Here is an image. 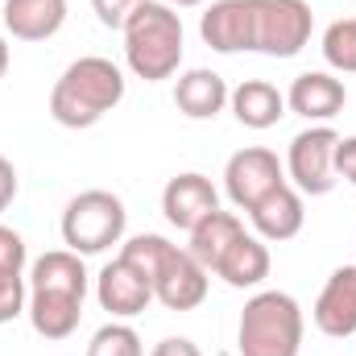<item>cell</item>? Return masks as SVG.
Returning a JSON list of instances; mask_svg holds the SVG:
<instances>
[{
  "label": "cell",
  "mask_w": 356,
  "mask_h": 356,
  "mask_svg": "<svg viewBox=\"0 0 356 356\" xmlns=\"http://www.w3.org/2000/svg\"><path fill=\"white\" fill-rule=\"evenodd\" d=\"M120 99H124V71L104 54H83L58 75L50 91V116L63 129H91Z\"/></svg>",
  "instance_id": "obj_1"
},
{
  "label": "cell",
  "mask_w": 356,
  "mask_h": 356,
  "mask_svg": "<svg viewBox=\"0 0 356 356\" xmlns=\"http://www.w3.org/2000/svg\"><path fill=\"white\" fill-rule=\"evenodd\" d=\"M120 257L133 261L149 277L154 298L166 311H195V307H203V298H207V269L199 266L186 249L170 245L166 236L141 232V236L120 245Z\"/></svg>",
  "instance_id": "obj_2"
},
{
  "label": "cell",
  "mask_w": 356,
  "mask_h": 356,
  "mask_svg": "<svg viewBox=\"0 0 356 356\" xmlns=\"http://www.w3.org/2000/svg\"><path fill=\"white\" fill-rule=\"evenodd\" d=\"M124 33V63L137 79L162 83L175 79L182 67V17L178 8L162 0H141L129 21L120 25Z\"/></svg>",
  "instance_id": "obj_3"
},
{
  "label": "cell",
  "mask_w": 356,
  "mask_h": 356,
  "mask_svg": "<svg viewBox=\"0 0 356 356\" xmlns=\"http://www.w3.org/2000/svg\"><path fill=\"white\" fill-rule=\"evenodd\" d=\"M302 307L286 290H261L245 302L236 348L241 356H298L302 353Z\"/></svg>",
  "instance_id": "obj_4"
},
{
  "label": "cell",
  "mask_w": 356,
  "mask_h": 356,
  "mask_svg": "<svg viewBox=\"0 0 356 356\" xmlns=\"http://www.w3.org/2000/svg\"><path fill=\"white\" fill-rule=\"evenodd\" d=\"M124 224H129V211H124L120 195L91 186V191H79L63 211V245L79 257H95V253L120 245Z\"/></svg>",
  "instance_id": "obj_5"
},
{
  "label": "cell",
  "mask_w": 356,
  "mask_h": 356,
  "mask_svg": "<svg viewBox=\"0 0 356 356\" xmlns=\"http://www.w3.org/2000/svg\"><path fill=\"white\" fill-rule=\"evenodd\" d=\"M315 29L307 0H253V50L269 58H294Z\"/></svg>",
  "instance_id": "obj_6"
},
{
  "label": "cell",
  "mask_w": 356,
  "mask_h": 356,
  "mask_svg": "<svg viewBox=\"0 0 356 356\" xmlns=\"http://www.w3.org/2000/svg\"><path fill=\"white\" fill-rule=\"evenodd\" d=\"M336 141L340 133L332 124H311L290 141L286 175L298 195H327L336 186Z\"/></svg>",
  "instance_id": "obj_7"
},
{
  "label": "cell",
  "mask_w": 356,
  "mask_h": 356,
  "mask_svg": "<svg viewBox=\"0 0 356 356\" xmlns=\"http://www.w3.org/2000/svg\"><path fill=\"white\" fill-rule=\"evenodd\" d=\"M282 182H286V166L266 145H249V149L232 154L228 166H224V191H228L236 211H249L253 203H261L269 191L282 186Z\"/></svg>",
  "instance_id": "obj_8"
},
{
  "label": "cell",
  "mask_w": 356,
  "mask_h": 356,
  "mask_svg": "<svg viewBox=\"0 0 356 356\" xmlns=\"http://www.w3.org/2000/svg\"><path fill=\"white\" fill-rule=\"evenodd\" d=\"M95 298H99V307L112 319H133V315H141L154 302V286H149V277L133 266V261L116 257V261H108V266L99 269Z\"/></svg>",
  "instance_id": "obj_9"
},
{
  "label": "cell",
  "mask_w": 356,
  "mask_h": 356,
  "mask_svg": "<svg viewBox=\"0 0 356 356\" xmlns=\"http://www.w3.org/2000/svg\"><path fill=\"white\" fill-rule=\"evenodd\" d=\"M199 38L216 54L253 50V0H216L199 17Z\"/></svg>",
  "instance_id": "obj_10"
},
{
  "label": "cell",
  "mask_w": 356,
  "mask_h": 356,
  "mask_svg": "<svg viewBox=\"0 0 356 356\" xmlns=\"http://www.w3.org/2000/svg\"><path fill=\"white\" fill-rule=\"evenodd\" d=\"M211 211H220V191L211 186V178L199 175V170H186V175H175L162 191V216L191 232L199 220H207Z\"/></svg>",
  "instance_id": "obj_11"
},
{
  "label": "cell",
  "mask_w": 356,
  "mask_h": 356,
  "mask_svg": "<svg viewBox=\"0 0 356 356\" xmlns=\"http://www.w3.org/2000/svg\"><path fill=\"white\" fill-rule=\"evenodd\" d=\"M315 327L332 340H348L356 336V266H340L327 286L319 290L315 298V311H311Z\"/></svg>",
  "instance_id": "obj_12"
},
{
  "label": "cell",
  "mask_w": 356,
  "mask_h": 356,
  "mask_svg": "<svg viewBox=\"0 0 356 356\" xmlns=\"http://www.w3.org/2000/svg\"><path fill=\"white\" fill-rule=\"evenodd\" d=\"M348 104V88L344 79L327 75V71H307L298 75L290 91H286V108L298 112L302 120H315V124H327L332 116H340Z\"/></svg>",
  "instance_id": "obj_13"
},
{
  "label": "cell",
  "mask_w": 356,
  "mask_h": 356,
  "mask_svg": "<svg viewBox=\"0 0 356 356\" xmlns=\"http://www.w3.org/2000/svg\"><path fill=\"white\" fill-rule=\"evenodd\" d=\"M249 220H253V232H257L261 241H273V245L294 241V236L302 232V224H307L302 195H298L290 182H282V186L269 191L261 203L249 207Z\"/></svg>",
  "instance_id": "obj_14"
},
{
  "label": "cell",
  "mask_w": 356,
  "mask_h": 356,
  "mask_svg": "<svg viewBox=\"0 0 356 356\" xmlns=\"http://www.w3.org/2000/svg\"><path fill=\"white\" fill-rule=\"evenodd\" d=\"M228 83L224 75L207 71V67H195V71H182L175 83V104L186 120H216L224 108H228Z\"/></svg>",
  "instance_id": "obj_15"
},
{
  "label": "cell",
  "mask_w": 356,
  "mask_h": 356,
  "mask_svg": "<svg viewBox=\"0 0 356 356\" xmlns=\"http://www.w3.org/2000/svg\"><path fill=\"white\" fill-rule=\"evenodd\" d=\"M269 245L257 236V232H241L232 245H228V253L216 261V277H224L232 290H253V286H261L269 277Z\"/></svg>",
  "instance_id": "obj_16"
},
{
  "label": "cell",
  "mask_w": 356,
  "mask_h": 356,
  "mask_svg": "<svg viewBox=\"0 0 356 356\" xmlns=\"http://www.w3.org/2000/svg\"><path fill=\"white\" fill-rule=\"evenodd\" d=\"M25 315L42 340H67V336H75V327L83 319V298L54 294V290H29Z\"/></svg>",
  "instance_id": "obj_17"
},
{
  "label": "cell",
  "mask_w": 356,
  "mask_h": 356,
  "mask_svg": "<svg viewBox=\"0 0 356 356\" xmlns=\"http://www.w3.org/2000/svg\"><path fill=\"white\" fill-rule=\"evenodd\" d=\"M67 0H4V29L17 42H46L63 29Z\"/></svg>",
  "instance_id": "obj_18"
},
{
  "label": "cell",
  "mask_w": 356,
  "mask_h": 356,
  "mask_svg": "<svg viewBox=\"0 0 356 356\" xmlns=\"http://www.w3.org/2000/svg\"><path fill=\"white\" fill-rule=\"evenodd\" d=\"M29 290H54V294L88 298V266H83V257L71 253V249L42 253L29 266Z\"/></svg>",
  "instance_id": "obj_19"
},
{
  "label": "cell",
  "mask_w": 356,
  "mask_h": 356,
  "mask_svg": "<svg viewBox=\"0 0 356 356\" xmlns=\"http://www.w3.org/2000/svg\"><path fill=\"white\" fill-rule=\"evenodd\" d=\"M232 104V116L245 124V129H273L282 116H286V95L273 88L269 79H245L241 88H232L228 95Z\"/></svg>",
  "instance_id": "obj_20"
},
{
  "label": "cell",
  "mask_w": 356,
  "mask_h": 356,
  "mask_svg": "<svg viewBox=\"0 0 356 356\" xmlns=\"http://www.w3.org/2000/svg\"><path fill=\"white\" fill-rule=\"evenodd\" d=\"M241 232H245V224H241V216H236V211H211L207 220H199V224L186 232V236H191L186 253L207 269V273H211L216 261L228 253V245H232Z\"/></svg>",
  "instance_id": "obj_21"
},
{
  "label": "cell",
  "mask_w": 356,
  "mask_h": 356,
  "mask_svg": "<svg viewBox=\"0 0 356 356\" xmlns=\"http://www.w3.org/2000/svg\"><path fill=\"white\" fill-rule=\"evenodd\" d=\"M323 58L332 71L340 75H356V17L332 21L323 29Z\"/></svg>",
  "instance_id": "obj_22"
},
{
  "label": "cell",
  "mask_w": 356,
  "mask_h": 356,
  "mask_svg": "<svg viewBox=\"0 0 356 356\" xmlns=\"http://www.w3.org/2000/svg\"><path fill=\"white\" fill-rule=\"evenodd\" d=\"M88 356H145V344L141 336L129 327V323H104L88 344Z\"/></svg>",
  "instance_id": "obj_23"
},
{
  "label": "cell",
  "mask_w": 356,
  "mask_h": 356,
  "mask_svg": "<svg viewBox=\"0 0 356 356\" xmlns=\"http://www.w3.org/2000/svg\"><path fill=\"white\" fill-rule=\"evenodd\" d=\"M25 307H29L25 273H4L0 269V323H13L17 315H25Z\"/></svg>",
  "instance_id": "obj_24"
},
{
  "label": "cell",
  "mask_w": 356,
  "mask_h": 356,
  "mask_svg": "<svg viewBox=\"0 0 356 356\" xmlns=\"http://www.w3.org/2000/svg\"><path fill=\"white\" fill-rule=\"evenodd\" d=\"M25 261H29V253H25L21 232H13V228L0 224V269L4 273H25Z\"/></svg>",
  "instance_id": "obj_25"
},
{
  "label": "cell",
  "mask_w": 356,
  "mask_h": 356,
  "mask_svg": "<svg viewBox=\"0 0 356 356\" xmlns=\"http://www.w3.org/2000/svg\"><path fill=\"white\" fill-rule=\"evenodd\" d=\"M137 4H141V0H91V8H95L99 25H108V29H120Z\"/></svg>",
  "instance_id": "obj_26"
},
{
  "label": "cell",
  "mask_w": 356,
  "mask_h": 356,
  "mask_svg": "<svg viewBox=\"0 0 356 356\" xmlns=\"http://www.w3.org/2000/svg\"><path fill=\"white\" fill-rule=\"evenodd\" d=\"M336 178L356 186V137H340L336 141Z\"/></svg>",
  "instance_id": "obj_27"
},
{
  "label": "cell",
  "mask_w": 356,
  "mask_h": 356,
  "mask_svg": "<svg viewBox=\"0 0 356 356\" xmlns=\"http://www.w3.org/2000/svg\"><path fill=\"white\" fill-rule=\"evenodd\" d=\"M13 199H17V166L0 154V211H8Z\"/></svg>",
  "instance_id": "obj_28"
},
{
  "label": "cell",
  "mask_w": 356,
  "mask_h": 356,
  "mask_svg": "<svg viewBox=\"0 0 356 356\" xmlns=\"http://www.w3.org/2000/svg\"><path fill=\"white\" fill-rule=\"evenodd\" d=\"M149 356H203V353H199V344H195V340H186V336H170V340L154 344V353H149Z\"/></svg>",
  "instance_id": "obj_29"
},
{
  "label": "cell",
  "mask_w": 356,
  "mask_h": 356,
  "mask_svg": "<svg viewBox=\"0 0 356 356\" xmlns=\"http://www.w3.org/2000/svg\"><path fill=\"white\" fill-rule=\"evenodd\" d=\"M8 58H13V54H8V42H4V33H0V79L8 75Z\"/></svg>",
  "instance_id": "obj_30"
},
{
  "label": "cell",
  "mask_w": 356,
  "mask_h": 356,
  "mask_svg": "<svg viewBox=\"0 0 356 356\" xmlns=\"http://www.w3.org/2000/svg\"><path fill=\"white\" fill-rule=\"evenodd\" d=\"M162 4H170V8H195V4H203V0H162Z\"/></svg>",
  "instance_id": "obj_31"
}]
</instances>
